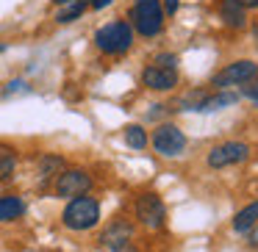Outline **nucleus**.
<instances>
[{"label":"nucleus","instance_id":"nucleus-5","mask_svg":"<svg viewBox=\"0 0 258 252\" xmlns=\"http://www.w3.org/2000/svg\"><path fill=\"white\" fill-rule=\"evenodd\" d=\"M136 219H139L142 227L147 230H161L164 222H167V208H164L161 197L153 194V191H147V194H139L136 197Z\"/></svg>","mask_w":258,"mask_h":252},{"label":"nucleus","instance_id":"nucleus-17","mask_svg":"<svg viewBox=\"0 0 258 252\" xmlns=\"http://www.w3.org/2000/svg\"><path fill=\"white\" fill-rule=\"evenodd\" d=\"M64 172V158L61 155H42L39 158V175L42 178H50V175Z\"/></svg>","mask_w":258,"mask_h":252},{"label":"nucleus","instance_id":"nucleus-18","mask_svg":"<svg viewBox=\"0 0 258 252\" xmlns=\"http://www.w3.org/2000/svg\"><path fill=\"white\" fill-rule=\"evenodd\" d=\"M14 166H17V158H14L12 150L0 152V180H9L14 175Z\"/></svg>","mask_w":258,"mask_h":252},{"label":"nucleus","instance_id":"nucleus-26","mask_svg":"<svg viewBox=\"0 0 258 252\" xmlns=\"http://www.w3.org/2000/svg\"><path fill=\"white\" fill-rule=\"evenodd\" d=\"M67 3H78V0H56V6H58V9L67 6Z\"/></svg>","mask_w":258,"mask_h":252},{"label":"nucleus","instance_id":"nucleus-19","mask_svg":"<svg viewBox=\"0 0 258 252\" xmlns=\"http://www.w3.org/2000/svg\"><path fill=\"white\" fill-rule=\"evenodd\" d=\"M153 67H161V69H175L178 67V56L175 53H158L153 58Z\"/></svg>","mask_w":258,"mask_h":252},{"label":"nucleus","instance_id":"nucleus-16","mask_svg":"<svg viewBox=\"0 0 258 252\" xmlns=\"http://www.w3.org/2000/svg\"><path fill=\"white\" fill-rule=\"evenodd\" d=\"M84 12H86V0H78V3H67V6H61V9H58L56 23H61V25L75 23V20H78Z\"/></svg>","mask_w":258,"mask_h":252},{"label":"nucleus","instance_id":"nucleus-24","mask_svg":"<svg viewBox=\"0 0 258 252\" xmlns=\"http://www.w3.org/2000/svg\"><path fill=\"white\" fill-rule=\"evenodd\" d=\"M111 252H136V249H134V244H131V241H128V244L117 246V249H111Z\"/></svg>","mask_w":258,"mask_h":252},{"label":"nucleus","instance_id":"nucleus-15","mask_svg":"<svg viewBox=\"0 0 258 252\" xmlns=\"http://www.w3.org/2000/svg\"><path fill=\"white\" fill-rule=\"evenodd\" d=\"M125 144L131 150H145L147 147V130L142 125H128L125 128Z\"/></svg>","mask_w":258,"mask_h":252},{"label":"nucleus","instance_id":"nucleus-9","mask_svg":"<svg viewBox=\"0 0 258 252\" xmlns=\"http://www.w3.org/2000/svg\"><path fill=\"white\" fill-rule=\"evenodd\" d=\"M142 83L147 86V89L153 92H169L178 86V72L175 69H161V67H145V72H142Z\"/></svg>","mask_w":258,"mask_h":252},{"label":"nucleus","instance_id":"nucleus-11","mask_svg":"<svg viewBox=\"0 0 258 252\" xmlns=\"http://www.w3.org/2000/svg\"><path fill=\"white\" fill-rule=\"evenodd\" d=\"M25 216V200L20 194H3L0 197V222H17Z\"/></svg>","mask_w":258,"mask_h":252},{"label":"nucleus","instance_id":"nucleus-6","mask_svg":"<svg viewBox=\"0 0 258 252\" xmlns=\"http://www.w3.org/2000/svg\"><path fill=\"white\" fill-rule=\"evenodd\" d=\"M258 78V64L250 61V58H241V61H233L222 69L219 75H214L211 86L217 89H228V86H244L250 80Z\"/></svg>","mask_w":258,"mask_h":252},{"label":"nucleus","instance_id":"nucleus-4","mask_svg":"<svg viewBox=\"0 0 258 252\" xmlns=\"http://www.w3.org/2000/svg\"><path fill=\"white\" fill-rule=\"evenodd\" d=\"M92 189V175L86 169H64V172L56 175V183H53V191L61 200H75V197L89 194Z\"/></svg>","mask_w":258,"mask_h":252},{"label":"nucleus","instance_id":"nucleus-21","mask_svg":"<svg viewBox=\"0 0 258 252\" xmlns=\"http://www.w3.org/2000/svg\"><path fill=\"white\" fill-rule=\"evenodd\" d=\"M244 97H250L252 103H258V83H252V86H244Z\"/></svg>","mask_w":258,"mask_h":252},{"label":"nucleus","instance_id":"nucleus-12","mask_svg":"<svg viewBox=\"0 0 258 252\" xmlns=\"http://www.w3.org/2000/svg\"><path fill=\"white\" fill-rule=\"evenodd\" d=\"M219 17L225 20L228 28H244V25H247L244 6H241L239 0H222V6H219Z\"/></svg>","mask_w":258,"mask_h":252},{"label":"nucleus","instance_id":"nucleus-7","mask_svg":"<svg viewBox=\"0 0 258 252\" xmlns=\"http://www.w3.org/2000/svg\"><path fill=\"white\" fill-rule=\"evenodd\" d=\"M153 150L164 158H178L186 150V136L175 125H158L153 130Z\"/></svg>","mask_w":258,"mask_h":252},{"label":"nucleus","instance_id":"nucleus-10","mask_svg":"<svg viewBox=\"0 0 258 252\" xmlns=\"http://www.w3.org/2000/svg\"><path fill=\"white\" fill-rule=\"evenodd\" d=\"M131 224L125 222V219H117V222H111L106 230H103V235H100V244L103 246H108V249H117V246H122V244H128L131 241Z\"/></svg>","mask_w":258,"mask_h":252},{"label":"nucleus","instance_id":"nucleus-25","mask_svg":"<svg viewBox=\"0 0 258 252\" xmlns=\"http://www.w3.org/2000/svg\"><path fill=\"white\" fill-rule=\"evenodd\" d=\"M244 9H258V0H239Z\"/></svg>","mask_w":258,"mask_h":252},{"label":"nucleus","instance_id":"nucleus-23","mask_svg":"<svg viewBox=\"0 0 258 252\" xmlns=\"http://www.w3.org/2000/svg\"><path fill=\"white\" fill-rule=\"evenodd\" d=\"M111 3H114V0H92L89 6H92V9H95V12H100V9H106V6H111Z\"/></svg>","mask_w":258,"mask_h":252},{"label":"nucleus","instance_id":"nucleus-1","mask_svg":"<svg viewBox=\"0 0 258 252\" xmlns=\"http://www.w3.org/2000/svg\"><path fill=\"white\" fill-rule=\"evenodd\" d=\"M97 222H100V202H97V197L89 194L70 200L61 211V224L73 233H86V230L97 227Z\"/></svg>","mask_w":258,"mask_h":252},{"label":"nucleus","instance_id":"nucleus-22","mask_svg":"<svg viewBox=\"0 0 258 252\" xmlns=\"http://www.w3.org/2000/svg\"><path fill=\"white\" fill-rule=\"evenodd\" d=\"M28 89V86L23 83V80H12V83H9V89H6V95H12V92H25Z\"/></svg>","mask_w":258,"mask_h":252},{"label":"nucleus","instance_id":"nucleus-3","mask_svg":"<svg viewBox=\"0 0 258 252\" xmlns=\"http://www.w3.org/2000/svg\"><path fill=\"white\" fill-rule=\"evenodd\" d=\"M131 28L142 36H158L164 28V9L161 0H136L131 9Z\"/></svg>","mask_w":258,"mask_h":252},{"label":"nucleus","instance_id":"nucleus-2","mask_svg":"<svg viewBox=\"0 0 258 252\" xmlns=\"http://www.w3.org/2000/svg\"><path fill=\"white\" fill-rule=\"evenodd\" d=\"M95 45L106 56H122L134 45V28H131L128 20H111L95 31Z\"/></svg>","mask_w":258,"mask_h":252},{"label":"nucleus","instance_id":"nucleus-13","mask_svg":"<svg viewBox=\"0 0 258 252\" xmlns=\"http://www.w3.org/2000/svg\"><path fill=\"white\" fill-rule=\"evenodd\" d=\"M255 224H258V200L250 202V205H244L233 216V230H236V233H250Z\"/></svg>","mask_w":258,"mask_h":252},{"label":"nucleus","instance_id":"nucleus-8","mask_svg":"<svg viewBox=\"0 0 258 252\" xmlns=\"http://www.w3.org/2000/svg\"><path fill=\"white\" fill-rule=\"evenodd\" d=\"M250 158V147L244 141H222V144L211 147L208 150L206 163L211 169H225V166H233V163H241Z\"/></svg>","mask_w":258,"mask_h":252},{"label":"nucleus","instance_id":"nucleus-14","mask_svg":"<svg viewBox=\"0 0 258 252\" xmlns=\"http://www.w3.org/2000/svg\"><path fill=\"white\" fill-rule=\"evenodd\" d=\"M239 103V95L233 92H217V95H208L200 106V114H208V111H222L228 106H236Z\"/></svg>","mask_w":258,"mask_h":252},{"label":"nucleus","instance_id":"nucleus-20","mask_svg":"<svg viewBox=\"0 0 258 252\" xmlns=\"http://www.w3.org/2000/svg\"><path fill=\"white\" fill-rule=\"evenodd\" d=\"M161 9H164V14H178V9H180V0H161Z\"/></svg>","mask_w":258,"mask_h":252}]
</instances>
